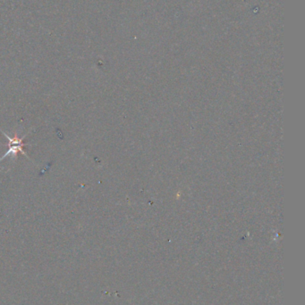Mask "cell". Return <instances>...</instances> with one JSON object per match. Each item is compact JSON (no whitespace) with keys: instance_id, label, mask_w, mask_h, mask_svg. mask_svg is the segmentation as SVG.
<instances>
[{"instance_id":"1","label":"cell","mask_w":305,"mask_h":305,"mask_svg":"<svg viewBox=\"0 0 305 305\" xmlns=\"http://www.w3.org/2000/svg\"><path fill=\"white\" fill-rule=\"evenodd\" d=\"M1 132L4 134V137L8 140L9 148L7 152H6V154H5L2 158H0V163L4 160V158L7 157V156H12V157H14V156H15V157H16L18 152H20L21 154L25 155V156H27V157L30 159V157L26 154L25 151L23 150V146H24V144H23V138H25L26 136H27V134H25V135L23 136V138H18L17 134H15L13 138H11V137H9L7 134L4 133V131L1 130Z\"/></svg>"}]
</instances>
